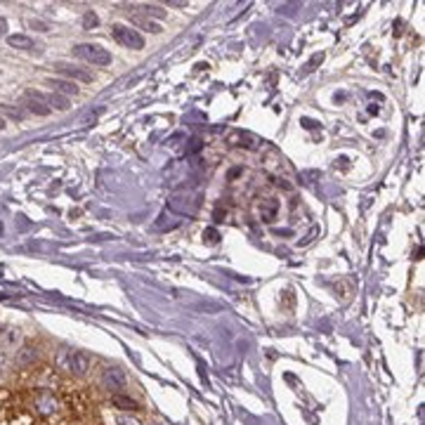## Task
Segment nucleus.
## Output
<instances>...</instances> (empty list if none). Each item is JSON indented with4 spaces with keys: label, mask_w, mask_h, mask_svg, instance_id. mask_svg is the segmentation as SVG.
I'll list each match as a JSON object with an SVG mask.
<instances>
[{
    "label": "nucleus",
    "mask_w": 425,
    "mask_h": 425,
    "mask_svg": "<svg viewBox=\"0 0 425 425\" xmlns=\"http://www.w3.org/2000/svg\"><path fill=\"white\" fill-rule=\"evenodd\" d=\"M8 45L17 47V50H33L36 42L31 36H26V33H12V36H8Z\"/></svg>",
    "instance_id": "obj_10"
},
{
    "label": "nucleus",
    "mask_w": 425,
    "mask_h": 425,
    "mask_svg": "<svg viewBox=\"0 0 425 425\" xmlns=\"http://www.w3.org/2000/svg\"><path fill=\"white\" fill-rule=\"evenodd\" d=\"M45 102H47V107H50V109H57V111H69V109H71V102H69V97H64V95H57V93H52V95H45Z\"/></svg>",
    "instance_id": "obj_14"
},
{
    "label": "nucleus",
    "mask_w": 425,
    "mask_h": 425,
    "mask_svg": "<svg viewBox=\"0 0 425 425\" xmlns=\"http://www.w3.org/2000/svg\"><path fill=\"white\" fill-rule=\"evenodd\" d=\"M47 85H52L54 93H57V95H64V97L66 95H78V85L71 83V81H62V78H50Z\"/></svg>",
    "instance_id": "obj_12"
},
{
    "label": "nucleus",
    "mask_w": 425,
    "mask_h": 425,
    "mask_svg": "<svg viewBox=\"0 0 425 425\" xmlns=\"http://www.w3.org/2000/svg\"><path fill=\"white\" fill-rule=\"evenodd\" d=\"M5 33H8V20L0 17V36H5Z\"/></svg>",
    "instance_id": "obj_20"
},
{
    "label": "nucleus",
    "mask_w": 425,
    "mask_h": 425,
    "mask_svg": "<svg viewBox=\"0 0 425 425\" xmlns=\"http://www.w3.org/2000/svg\"><path fill=\"white\" fill-rule=\"evenodd\" d=\"M97 24H100V17H97L93 10L85 12V15H83V29H85V31H93V29H97Z\"/></svg>",
    "instance_id": "obj_17"
},
{
    "label": "nucleus",
    "mask_w": 425,
    "mask_h": 425,
    "mask_svg": "<svg viewBox=\"0 0 425 425\" xmlns=\"http://www.w3.org/2000/svg\"><path fill=\"white\" fill-rule=\"evenodd\" d=\"M142 15L144 17H156V20H163L166 17V10L161 8V5H142Z\"/></svg>",
    "instance_id": "obj_16"
},
{
    "label": "nucleus",
    "mask_w": 425,
    "mask_h": 425,
    "mask_svg": "<svg viewBox=\"0 0 425 425\" xmlns=\"http://www.w3.org/2000/svg\"><path fill=\"white\" fill-rule=\"evenodd\" d=\"M199 206H201V196L199 194H175V196L168 199V208L173 212H178V215H194V212L199 210Z\"/></svg>",
    "instance_id": "obj_3"
},
{
    "label": "nucleus",
    "mask_w": 425,
    "mask_h": 425,
    "mask_svg": "<svg viewBox=\"0 0 425 425\" xmlns=\"http://www.w3.org/2000/svg\"><path fill=\"white\" fill-rule=\"evenodd\" d=\"M31 26H36V29H38V31H50V29H47L42 22H31Z\"/></svg>",
    "instance_id": "obj_21"
},
{
    "label": "nucleus",
    "mask_w": 425,
    "mask_h": 425,
    "mask_svg": "<svg viewBox=\"0 0 425 425\" xmlns=\"http://www.w3.org/2000/svg\"><path fill=\"white\" fill-rule=\"evenodd\" d=\"M74 54L78 59L95 66H109L111 64V54L105 50L102 45H95V42H81V45H74Z\"/></svg>",
    "instance_id": "obj_2"
},
{
    "label": "nucleus",
    "mask_w": 425,
    "mask_h": 425,
    "mask_svg": "<svg viewBox=\"0 0 425 425\" xmlns=\"http://www.w3.org/2000/svg\"><path fill=\"white\" fill-rule=\"evenodd\" d=\"M111 406H114V409H118V411H132L137 404L132 402V399L123 397V394H114V397H111Z\"/></svg>",
    "instance_id": "obj_15"
},
{
    "label": "nucleus",
    "mask_w": 425,
    "mask_h": 425,
    "mask_svg": "<svg viewBox=\"0 0 425 425\" xmlns=\"http://www.w3.org/2000/svg\"><path fill=\"white\" fill-rule=\"evenodd\" d=\"M5 125H8V121H5L3 116H0V130H5Z\"/></svg>",
    "instance_id": "obj_22"
},
{
    "label": "nucleus",
    "mask_w": 425,
    "mask_h": 425,
    "mask_svg": "<svg viewBox=\"0 0 425 425\" xmlns=\"http://www.w3.org/2000/svg\"><path fill=\"white\" fill-rule=\"evenodd\" d=\"M54 364H57V371H66L76 378L88 376L90 369H93V360L81 350H59L57 357H54Z\"/></svg>",
    "instance_id": "obj_1"
},
{
    "label": "nucleus",
    "mask_w": 425,
    "mask_h": 425,
    "mask_svg": "<svg viewBox=\"0 0 425 425\" xmlns=\"http://www.w3.org/2000/svg\"><path fill=\"white\" fill-rule=\"evenodd\" d=\"M57 71H62L64 76L74 78V81H81V83H90V81H93V74H90V71H85V69H81V66L57 64Z\"/></svg>",
    "instance_id": "obj_9"
},
{
    "label": "nucleus",
    "mask_w": 425,
    "mask_h": 425,
    "mask_svg": "<svg viewBox=\"0 0 425 425\" xmlns=\"http://www.w3.org/2000/svg\"><path fill=\"white\" fill-rule=\"evenodd\" d=\"M130 22H132V26L144 29V31H149V33H161L163 31L159 24H156L154 20H149V17H144V15H130Z\"/></svg>",
    "instance_id": "obj_11"
},
{
    "label": "nucleus",
    "mask_w": 425,
    "mask_h": 425,
    "mask_svg": "<svg viewBox=\"0 0 425 425\" xmlns=\"http://www.w3.org/2000/svg\"><path fill=\"white\" fill-rule=\"evenodd\" d=\"M206 241H210V244H217V232L215 229H206Z\"/></svg>",
    "instance_id": "obj_19"
},
{
    "label": "nucleus",
    "mask_w": 425,
    "mask_h": 425,
    "mask_svg": "<svg viewBox=\"0 0 425 425\" xmlns=\"http://www.w3.org/2000/svg\"><path fill=\"white\" fill-rule=\"evenodd\" d=\"M100 418L105 425H142L137 416H132V411H118L114 406H105L100 411Z\"/></svg>",
    "instance_id": "obj_5"
},
{
    "label": "nucleus",
    "mask_w": 425,
    "mask_h": 425,
    "mask_svg": "<svg viewBox=\"0 0 425 425\" xmlns=\"http://www.w3.org/2000/svg\"><path fill=\"white\" fill-rule=\"evenodd\" d=\"M102 385L107 387V390H125L128 387V376L123 369H118V366H109L102 371Z\"/></svg>",
    "instance_id": "obj_6"
},
{
    "label": "nucleus",
    "mask_w": 425,
    "mask_h": 425,
    "mask_svg": "<svg viewBox=\"0 0 425 425\" xmlns=\"http://www.w3.org/2000/svg\"><path fill=\"white\" fill-rule=\"evenodd\" d=\"M24 107H26L31 114H36V116H47V114L52 111L45 102V95L38 93V90H26V93H24Z\"/></svg>",
    "instance_id": "obj_7"
},
{
    "label": "nucleus",
    "mask_w": 425,
    "mask_h": 425,
    "mask_svg": "<svg viewBox=\"0 0 425 425\" xmlns=\"http://www.w3.org/2000/svg\"><path fill=\"white\" fill-rule=\"evenodd\" d=\"M0 111L8 114L12 121H22L24 118V111H20V109H15V107H10V105H0Z\"/></svg>",
    "instance_id": "obj_18"
},
{
    "label": "nucleus",
    "mask_w": 425,
    "mask_h": 425,
    "mask_svg": "<svg viewBox=\"0 0 425 425\" xmlns=\"http://www.w3.org/2000/svg\"><path fill=\"white\" fill-rule=\"evenodd\" d=\"M279 212V201L277 199H265L263 206H260V217H263L265 222H275Z\"/></svg>",
    "instance_id": "obj_13"
},
{
    "label": "nucleus",
    "mask_w": 425,
    "mask_h": 425,
    "mask_svg": "<svg viewBox=\"0 0 425 425\" xmlns=\"http://www.w3.org/2000/svg\"><path fill=\"white\" fill-rule=\"evenodd\" d=\"M111 36H114V40H116L118 45H123V47H132V50H142V47H144L142 33H139L137 29L125 26V24H114Z\"/></svg>",
    "instance_id": "obj_4"
},
{
    "label": "nucleus",
    "mask_w": 425,
    "mask_h": 425,
    "mask_svg": "<svg viewBox=\"0 0 425 425\" xmlns=\"http://www.w3.org/2000/svg\"><path fill=\"white\" fill-rule=\"evenodd\" d=\"M227 142L236 149H258L260 147V139L246 130H232L227 137Z\"/></svg>",
    "instance_id": "obj_8"
}]
</instances>
